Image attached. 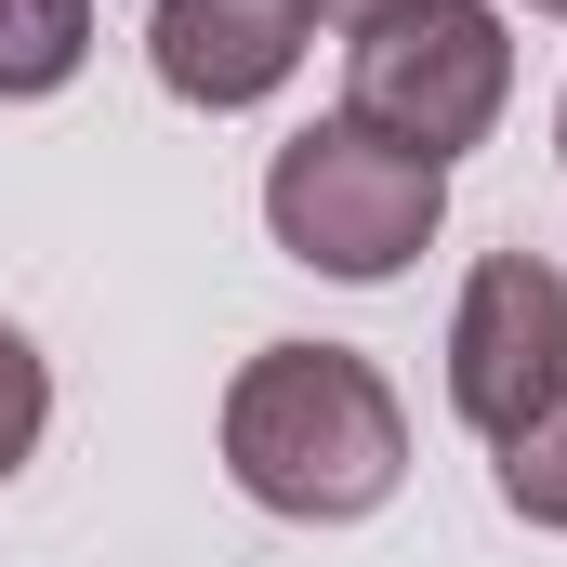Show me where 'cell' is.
<instances>
[{
    "label": "cell",
    "instance_id": "cell-1",
    "mask_svg": "<svg viewBox=\"0 0 567 567\" xmlns=\"http://www.w3.org/2000/svg\"><path fill=\"white\" fill-rule=\"evenodd\" d=\"M225 475L265 515H303V528L383 515L396 475H410V410L357 343H265L225 383Z\"/></svg>",
    "mask_w": 567,
    "mask_h": 567
},
{
    "label": "cell",
    "instance_id": "cell-2",
    "mask_svg": "<svg viewBox=\"0 0 567 567\" xmlns=\"http://www.w3.org/2000/svg\"><path fill=\"white\" fill-rule=\"evenodd\" d=\"M265 225H278L290 265L370 290V278H396L435 225H449V172H435L423 145L370 133V120H317V133H290L278 172H265Z\"/></svg>",
    "mask_w": 567,
    "mask_h": 567
},
{
    "label": "cell",
    "instance_id": "cell-3",
    "mask_svg": "<svg viewBox=\"0 0 567 567\" xmlns=\"http://www.w3.org/2000/svg\"><path fill=\"white\" fill-rule=\"evenodd\" d=\"M502 93H515V40H502L488 0H396V13H370L343 40V120L423 145L435 172L462 145H488Z\"/></svg>",
    "mask_w": 567,
    "mask_h": 567
},
{
    "label": "cell",
    "instance_id": "cell-4",
    "mask_svg": "<svg viewBox=\"0 0 567 567\" xmlns=\"http://www.w3.org/2000/svg\"><path fill=\"white\" fill-rule=\"evenodd\" d=\"M555 383H567V278L542 251H488L462 278V317H449V410L502 449Z\"/></svg>",
    "mask_w": 567,
    "mask_h": 567
},
{
    "label": "cell",
    "instance_id": "cell-5",
    "mask_svg": "<svg viewBox=\"0 0 567 567\" xmlns=\"http://www.w3.org/2000/svg\"><path fill=\"white\" fill-rule=\"evenodd\" d=\"M303 40H317V0H158L145 13L158 93L172 106H212V120L265 106L290 66H303Z\"/></svg>",
    "mask_w": 567,
    "mask_h": 567
},
{
    "label": "cell",
    "instance_id": "cell-6",
    "mask_svg": "<svg viewBox=\"0 0 567 567\" xmlns=\"http://www.w3.org/2000/svg\"><path fill=\"white\" fill-rule=\"evenodd\" d=\"M93 53V0H0V106L66 93Z\"/></svg>",
    "mask_w": 567,
    "mask_h": 567
},
{
    "label": "cell",
    "instance_id": "cell-7",
    "mask_svg": "<svg viewBox=\"0 0 567 567\" xmlns=\"http://www.w3.org/2000/svg\"><path fill=\"white\" fill-rule=\"evenodd\" d=\"M502 502H515L528 528H567V383L502 435Z\"/></svg>",
    "mask_w": 567,
    "mask_h": 567
},
{
    "label": "cell",
    "instance_id": "cell-8",
    "mask_svg": "<svg viewBox=\"0 0 567 567\" xmlns=\"http://www.w3.org/2000/svg\"><path fill=\"white\" fill-rule=\"evenodd\" d=\"M40 423H53V370H40V343H27V330H0V475L40 449Z\"/></svg>",
    "mask_w": 567,
    "mask_h": 567
},
{
    "label": "cell",
    "instance_id": "cell-9",
    "mask_svg": "<svg viewBox=\"0 0 567 567\" xmlns=\"http://www.w3.org/2000/svg\"><path fill=\"white\" fill-rule=\"evenodd\" d=\"M317 13H343V27H370V13H396V0H317Z\"/></svg>",
    "mask_w": 567,
    "mask_h": 567
},
{
    "label": "cell",
    "instance_id": "cell-10",
    "mask_svg": "<svg viewBox=\"0 0 567 567\" xmlns=\"http://www.w3.org/2000/svg\"><path fill=\"white\" fill-rule=\"evenodd\" d=\"M528 13H567V0H528Z\"/></svg>",
    "mask_w": 567,
    "mask_h": 567
},
{
    "label": "cell",
    "instance_id": "cell-11",
    "mask_svg": "<svg viewBox=\"0 0 567 567\" xmlns=\"http://www.w3.org/2000/svg\"><path fill=\"white\" fill-rule=\"evenodd\" d=\"M555 145H567V106H555Z\"/></svg>",
    "mask_w": 567,
    "mask_h": 567
}]
</instances>
